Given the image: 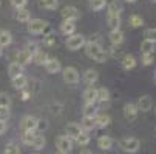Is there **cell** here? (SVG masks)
<instances>
[{"mask_svg":"<svg viewBox=\"0 0 156 154\" xmlns=\"http://www.w3.org/2000/svg\"><path fill=\"white\" fill-rule=\"evenodd\" d=\"M98 146H99L101 149L107 151V149H110L111 146H113V139L108 137V136H101V137L98 139Z\"/></svg>","mask_w":156,"mask_h":154,"instance_id":"cell-24","label":"cell"},{"mask_svg":"<svg viewBox=\"0 0 156 154\" xmlns=\"http://www.w3.org/2000/svg\"><path fill=\"white\" fill-rule=\"evenodd\" d=\"M56 154H63V152H60V151H57V152H56Z\"/></svg>","mask_w":156,"mask_h":154,"instance_id":"cell-52","label":"cell"},{"mask_svg":"<svg viewBox=\"0 0 156 154\" xmlns=\"http://www.w3.org/2000/svg\"><path fill=\"white\" fill-rule=\"evenodd\" d=\"M125 2H128V3H135L136 0H125Z\"/></svg>","mask_w":156,"mask_h":154,"instance_id":"cell-49","label":"cell"},{"mask_svg":"<svg viewBox=\"0 0 156 154\" xmlns=\"http://www.w3.org/2000/svg\"><path fill=\"white\" fill-rule=\"evenodd\" d=\"M30 97V93H22V100H28Z\"/></svg>","mask_w":156,"mask_h":154,"instance_id":"cell-47","label":"cell"},{"mask_svg":"<svg viewBox=\"0 0 156 154\" xmlns=\"http://www.w3.org/2000/svg\"><path fill=\"white\" fill-rule=\"evenodd\" d=\"M27 83H28V79L25 76H19V77L12 79V86L16 88V90H19V91L23 90V88L27 86Z\"/></svg>","mask_w":156,"mask_h":154,"instance_id":"cell-28","label":"cell"},{"mask_svg":"<svg viewBox=\"0 0 156 154\" xmlns=\"http://www.w3.org/2000/svg\"><path fill=\"white\" fill-rule=\"evenodd\" d=\"M82 133V128L77 123H68L66 125V136H68L71 140H76Z\"/></svg>","mask_w":156,"mask_h":154,"instance_id":"cell-15","label":"cell"},{"mask_svg":"<svg viewBox=\"0 0 156 154\" xmlns=\"http://www.w3.org/2000/svg\"><path fill=\"white\" fill-rule=\"evenodd\" d=\"M85 53H87L88 57L93 59L98 63H104L107 60V57H108L107 51L101 46V43L99 42H93V40L91 42H85Z\"/></svg>","mask_w":156,"mask_h":154,"instance_id":"cell-1","label":"cell"},{"mask_svg":"<svg viewBox=\"0 0 156 154\" xmlns=\"http://www.w3.org/2000/svg\"><path fill=\"white\" fill-rule=\"evenodd\" d=\"M82 46H85V37L82 34H73L66 39V48L71 51H77Z\"/></svg>","mask_w":156,"mask_h":154,"instance_id":"cell-3","label":"cell"},{"mask_svg":"<svg viewBox=\"0 0 156 154\" xmlns=\"http://www.w3.org/2000/svg\"><path fill=\"white\" fill-rule=\"evenodd\" d=\"M62 77L65 83H70V85H76L79 82V71L74 67H66L62 70Z\"/></svg>","mask_w":156,"mask_h":154,"instance_id":"cell-4","label":"cell"},{"mask_svg":"<svg viewBox=\"0 0 156 154\" xmlns=\"http://www.w3.org/2000/svg\"><path fill=\"white\" fill-rule=\"evenodd\" d=\"M110 100V91L107 90V88H99L98 90V102H108Z\"/></svg>","mask_w":156,"mask_h":154,"instance_id":"cell-32","label":"cell"},{"mask_svg":"<svg viewBox=\"0 0 156 154\" xmlns=\"http://www.w3.org/2000/svg\"><path fill=\"white\" fill-rule=\"evenodd\" d=\"M34 137H36L34 131H23V134H22V142H23L25 145H33Z\"/></svg>","mask_w":156,"mask_h":154,"instance_id":"cell-31","label":"cell"},{"mask_svg":"<svg viewBox=\"0 0 156 154\" xmlns=\"http://www.w3.org/2000/svg\"><path fill=\"white\" fill-rule=\"evenodd\" d=\"M34 154H37V152H34Z\"/></svg>","mask_w":156,"mask_h":154,"instance_id":"cell-55","label":"cell"},{"mask_svg":"<svg viewBox=\"0 0 156 154\" xmlns=\"http://www.w3.org/2000/svg\"><path fill=\"white\" fill-rule=\"evenodd\" d=\"M128 23H130V26H133V28H139V26L144 25V20H142V17L133 14V15H130V19H128Z\"/></svg>","mask_w":156,"mask_h":154,"instance_id":"cell-33","label":"cell"},{"mask_svg":"<svg viewBox=\"0 0 156 154\" xmlns=\"http://www.w3.org/2000/svg\"><path fill=\"white\" fill-rule=\"evenodd\" d=\"M47 128H48V123H47V120H39V123H37V129L43 131V129H47Z\"/></svg>","mask_w":156,"mask_h":154,"instance_id":"cell-45","label":"cell"},{"mask_svg":"<svg viewBox=\"0 0 156 154\" xmlns=\"http://www.w3.org/2000/svg\"><path fill=\"white\" fill-rule=\"evenodd\" d=\"M94 126H96V116H93V117H85V116H83V119H82V125H80L82 129L90 131V129H93Z\"/></svg>","mask_w":156,"mask_h":154,"instance_id":"cell-27","label":"cell"},{"mask_svg":"<svg viewBox=\"0 0 156 154\" xmlns=\"http://www.w3.org/2000/svg\"><path fill=\"white\" fill-rule=\"evenodd\" d=\"M110 122H111V119H110V116H108V114L96 116V126H99V128H105V126H108V125H110Z\"/></svg>","mask_w":156,"mask_h":154,"instance_id":"cell-29","label":"cell"},{"mask_svg":"<svg viewBox=\"0 0 156 154\" xmlns=\"http://www.w3.org/2000/svg\"><path fill=\"white\" fill-rule=\"evenodd\" d=\"M11 105V97L6 93H0V106H8Z\"/></svg>","mask_w":156,"mask_h":154,"instance_id":"cell-40","label":"cell"},{"mask_svg":"<svg viewBox=\"0 0 156 154\" xmlns=\"http://www.w3.org/2000/svg\"><path fill=\"white\" fill-rule=\"evenodd\" d=\"M83 100H85V103H91V105H94L98 102V90L94 86H88L83 91Z\"/></svg>","mask_w":156,"mask_h":154,"instance_id":"cell-10","label":"cell"},{"mask_svg":"<svg viewBox=\"0 0 156 154\" xmlns=\"http://www.w3.org/2000/svg\"><path fill=\"white\" fill-rule=\"evenodd\" d=\"M3 154H20V149L16 143H8L3 149Z\"/></svg>","mask_w":156,"mask_h":154,"instance_id":"cell-38","label":"cell"},{"mask_svg":"<svg viewBox=\"0 0 156 154\" xmlns=\"http://www.w3.org/2000/svg\"><path fill=\"white\" fill-rule=\"evenodd\" d=\"M43 43H45L47 46H53L54 43H56V37H54L53 34H48L45 39H43Z\"/></svg>","mask_w":156,"mask_h":154,"instance_id":"cell-44","label":"cell"},{"mask_svg":"<svg viewBox=\"0 0 156 154\" xmlns=\"http://www.w3.org/2000/svg\"><path fill=\"white\" fill-rule=\"evenodd\" d=\"M76 142H77L80 146H87L88 143H90V136H88V133L82 131V133H80V136L76 139Z\"/></svg>","mask_w":156,"mask_h":154,"instance_id":"cell-37","label":"cell"},{"mask_svg":"<svg viewBox=\"0 0 156 154\" xmlns=\"http://www.w3.org/2000/svg\"><path fill=\"white\" fill-rule=\"evenodd\" d=\"M0 57H2V48H0Z\"/></svg>","mask_w":156,"mask_h":154,"instance_id":"cell-51","label":"cell"},{"mask_svg":"<svg viewBox=\"0 0 156 154\" xmlns=\"http://www.w3.org/2000/svg\"><path fill=\"white\" fill-rule=\"evenodd\" d=\"M138 113H139V109L135 103H127L124 106V116L127 120H135L138 117Z\"/></svg>","mask_w":156,"mask_h":154,"instance_id":"cell-12","label":"cell"},{"mask_svg":"<svg viewBox=\"0 0 156 154\" xmlns=\"http://www.w3.org/2000/svg\"><path fill=\"white\" fill-rule=\"evenodd\" d=\"M83 116H85V117H93V116H96V106L91 105V103H85V106H83Z\"/></svg>","mask_w":156,"mask_h":154,"instance_id":"cell-36","label":"cell"},{"mask_svg":"<svg viewBox=\"0 0 156 154\" xmlns=\"http://www.w3.org/2000/svg\"><path fill=\"white\" fill-rule=\"evenodd\" d=\"M48 54L45 53V51H36L34 54H33V62L36 63V65H45L47 62H48Z\"/></svg>","mask_w":156,"mask_h":154,"instance_id":"cell-21","label":"cell"},{"mask_svg":"<svg viewBox=\"0 0 156 154\" xmlns=\"http://www.w3.org/2000/svg\"><path fill=\"white\" fill-rule=\"evenodd\" d=\"M135 67H136V59L133 56H130V54L124 56V59H122V68L128 71V70H133Z\"/></svg>","mask_w":156,"mask_h":154,"instance_id":"cell-26","label":"cell"},{"mask_svg":"<svg viewBox=\"0 0 156 154\" xmlns=\"http://www.w3.org/2000/svg\"><path fill=\"white\" fill-rule=\"evenodd\" d=\"M47 145V140H45V137L43 136H37L36 134V137H34V142H33V148L34 149H37V151H40V149H43V146Z\"/></svg>","mask_w":156,"mask_h":154,"instance_id":"cell-30","label":"cell"},{"mask_svg":"<svg viewBox=\"0 0 156 154\" xmlns=\"http://www.w3.org/2000/svg\"><path fill=\"white\" fill-rule=\"evenodd\" d=\"M154 45L156 43L148 40V39H144L142 43H141V53L142 54H153L154 53Z\"/></svg>","mask_w":156,"mask_h":154,"instance_id":"cell-23","label":"cell"},{"mask_svg":"<svg viewBox=\"0 0 156 154\" xmlns=\"http://www.w3.org/2000/svg\"><path fill=\"white\" fill-rule=\"evenodd\" d=\"M6 131V122L5 120H0V136Z\"/></svg>","mask_w":156,"mask_h":154,"instance_id":"cell-46","label":"cell"},{"mask_svg":"<svg viewBox=\"0 0 156 154\" xmlns=\"http://www.w3.org/2000/svg\"><path fill=\"white\" fill-rule=\"evenodd\" d=\"M110 42H111V45H115V46L121 45V43L124 42V33H122L121 29H118V31H110Z\"/></svg>","mask_w":156,"mask_h":154,"instance_id":"cell-20","label":"cell"},{"mask_svg":"<svg viewBox=\"0 0 156 154\" xmlns=\"http://www.w3.org/2000/svg\"><path fill=\"white\" fill-rule=\"evenodd\" d=\"M98 79H99V74H98L96 70H87V71L83 73V82H85L87 85H93V83H96Z\"/></svg>","mask_w":156,"mask_h":154,"instance_id":"cell-18","label":"cell"},{"mask_svg":"<svg viewBox=\"0 0 156 154\" xmlns=\"http://www.w3.org/2000/svg\"><path fill=\"white\" fill-rule=\"evenodd\" d=\"M56 146H57V151H60L63 154H68L73 149V140L68 136H59L56 139Z\"/></svg>","mask_w":156,"mask_h":154,"instance_id":"cell-6","label":"cell"},{"mask_svg":"<svg viewBox=\"0 0 156 154\" xmlns=\"http://www.w3.org/2000/svg\"><path fill=\"white\" fill-rule=\"evenodd\" d=\"M79 154H93V152H91L90 149H87V148H85V149H82V151H80Z\"/></svg>","mask_w":156,"mask_h":154,"instance_id":"cell-48","label":"cell"},{"mask_svg":"<svg viewBox=\"0 0 156 154\" xmlns=\"http://www.w3.org/2000/svg\"><path fill=\"white\" fill-rule=\"evenodd\" d=\"M107 9H108V12H107L108 15H121L124 11V6L119 0H111L107 6Z\"/></svg>","mask_w":156,"mask_h":154,"instance_id":"cell-13","label":"cell"},{"mask_svg":"<svg viewBox=\"0 0 156 154\" xmlns=\"http://www.w3.org/2000/svg\"><path fill=\"white\" fill-rule=\"evenodd\" d=\"M47 26H48V23L45 20H42V19H31L27 23V29L31 34H42L43 31L47 29Z\"/></svg>","mask_w":156,"mask_h":154,"instance_id":"cell-2","label":"cell"},{"mask_svg":"<svg viewBox=\"0 0 156 154\" xmlns=\"http://www.w3.org/2000/svg\"><path fill=\"white\" fill-rule=\"evenodd\" d=\"M136 106H138L139 111L147 113V111H150L151 106H153V100H151L150 96H141L139 100H138V105H136Z\"/></svg>","mask_w":156,"mask_h":154,"instance_id":"cell-11","label":"cell"},{"mask_svg":"<svg viewBox=\"0 0 156 154\" xmlns=\"http://www.w3.org/2000/svg\"><path fill=\"white\" fill-rule=\"evenodd\" d=\"M40 6L45 9H56L59 6V0H40Z\"/></svg>","mask_w":156,"mask_h":154,"instance_id":"cell-34","label":"cell"},{"mask_svg":"<svg viewBox=\"0 0 156 154\" xmlns=\"http://www.w3.org/2000/svg\"><path fill=\"white\" fill-rule=\"evenodd\" d=\"M145 39H148V40H151V42L156 43V28L147 29V31H145Z\"/></svg>","mask_w":156,"mask_h":154,"instance_id":"cell-42","label":"cell"},{"mask_svg":"<svg viewBox=\"0 0 156 154\" xmlns=\"http://www.w3.org/2000/svg\"><path fill=\"white\" fill-rule=\"evenodd\" d=\"M76 31V25H74V22L71 20H63L62 23H60V33L65 34V36H73Z\"/></svg>","mask_w":156,"mask_h":154,"instance_id":"cell-16","label":"cell"},{"mask_svg":"<svg viewBox=\"0 0 156 154\" xmlns=\"http://www.w3.org/2000/svg\"><path fill=\"white\" fill-rule=\"evenodd\" d=\"M154 82H156V76H154Z\"/></svg>","mask_w":156,"mask_h":154,"instance_id":"cell-54","label":"cell"},{"mask_svg":"<svg viewBox=\"0 0 156 154\" xmlns=\"http://www.w3.org/2000/svg\"><path fill=\"white\" fill-rule=\"evenodd\" d=\"M11 117V111L8 106H0V120H8Z\"/></svg>","mask_w":156,"mask_h":154,"instance_id":"cell-39","label":"cell"},{"mask_svg":"<svg viewBox=\"0 0 156 154\" xmlns=\"http://www.w3.org/2000/svg\"><path fill=\"white\" fill-rule=\"evenodd\" d=\"M8 76L11 77V80L19 77V76H23V67L19 65L17 62H11L9 67H8Z\"/></svg>","mask_w":156,"mask_h":154,"instance_id":"cell-14","label":"cell"},{"mask_svg":"<svg viewBox=\"0 0 156 154\" xmlns=\"http://www.w3.org/2000/svg\"><path fill=\"white\" fill-rule=\"evenodd\" d=\"M12 42V36L9 31L6 29H0V48H5V46H9Z\"/></svg>","mask_w":156,"mask_h":154,"instance_id":"cell-19","label":"cell"},{"mask_svg":"<svg viewBox=\"0 0 156 154\" xmlns=\"http://www.w3.org/2000/svg\"><path fill=\"white\" fill-rule=\"evenodd\" d=\"M0 6H2V0H0Z\"/></svg>","mask_w":156,"mask_h":154,"instance_id":"cell-53","label":"cell"},{"mask_svg":"<svg viewBox=\"0 0 156 154\" xmlns=\"http://www.w3.org/2000/svg\"><path fill=\"white\" fill-rule=\"evenodd\" d=\"M28 3V0H11V5L16 8V9H22V8H25Z\"/></svg>","mask_w":156,"mask_h":154,"instance_id":"cell-41","label":"cell"},{"mask_svg":"<svg viewBox=\"0 0 156 154\" xmlns=\"http://www.w3.org/2000/svg\"><path fill=\"white\" fill-rule=\"evenodd\" d=\"M119 146L125 151V152H136L141 146V142L135 137H127V139H122L119 142Z\"/></svg>","mask_w":156,"mask_h":154,"instance_id":"cell-5","label":"cell"},{"mask_svg":"<svg viewBox=\"0 0 156 154\" xmlns=\"http://www.w3.org/2000/svg\"><path fill=\"white\" fill-rule=\"evenodd\" d=\"M16 19L19 22H22V23H28V22L31 20V12L25 8H22V9H17V14H16Z\"/></svg>","mask_w":156,"mask_h":154,"instance_id":"cell-25","label":"cell"},{"mask_svg":"<svg viewBox=\"0 0 156 154\" xmlns=\"http://www.w3.org/2000/svg\"><path fill=\"white\" fill-rule=\"evenodd\" d=\"M45 70L50 74H56V73H59L62 70V65H60V62L57 59H48V62L45 63Z\"/></svg>","mask_w":156,"mask_h":154,"instance_id":"cell-17","label":"cell"},{"mask_svg":"<svg viewBox=\"0 0 156 154\" xmlns=\"http://www.w3.org/2000/svg\"><path fill=\"white\" fill-rule=\"evenodd\" d=\"M16 62L19 65H22V67H25V65L31 63L33 62V54L28 51V50H22L16 54Z\"/></svg>","mask_w":156,"mask_h":154,"instance_id":"cell-9","label":"cell"},{"mask_svg":"<svg viewBox=\"0 0 156 154\" xmlns=\"http://www.w3.org/2000/svg\"><path fill=\"white\" fill-rule=\"evenodd\" d=\"M153 59H154L153 54H142V63L145 65V67H148V65L153 63Z\"/></svg>","mask_w":156,"mask_h":154,"instance_id":"cell-43","label":"cell"},{"mask_svg":"<svg viewBox=\"0 0 156 154\" xmlns=\"http://www.w3.org/2000/svg\"><path fill=\"white\" fill-rule=\"evenodd\" d=\"M150 2H151V3H156V0H150Z\"/></svg>","mask_w":156,"mask_h":154,"instance_id":"cell-50","label":"cell"},{"mask_svg":"<svg viewBox=\"0 0 156 154\" xmlns=\"http://www.w3.org/2000/svg\"><path fill=\"white\" fill-rule=\"evenodd\" d=\"M107 22H108V28L111 31H118L121 26V15H108L107 14Z\"/></svg>","mask_w":156,"mask_h":154,"instance_id":"cell-22","label":"cell"},{"mask_svg":"<svg viewBox=\"0 0 156 154\" xmlns=\"http://www.w3.org/2000/svg\"><path fill=\"white\" fill-rule=\"evenodd\" d=\"M37 123H39V119L31 116V114H27L22 117L20 120V126L23 131H36L37 129Z\"/></svg>","mask_w":156,"mask_h":154,"instance_id":"cell-7","label":"cell"},{"mask_svg":"<svg viewBox=\"0 0 156 154\" xmlns=\"http://www.w3.org/2000/svg\"><path fill=\"white\" fill-rule=\"evenodd\" d=\"M62 17H63V20H71V22H76L79 17H80V12H79V9L76 8V6H73V5H68V6H65L63 9H62Z\"/></svg>","mask_w":156,"mask_h":154,"instance_id":"cell-8","label":"cell"},{"mask_svg":"<svg viewBox=\"0 0 156 154\" xmlns=\"http://www.w3.org/2000/svg\"><path fill=\"white\" fill-rule=\"evenodd\" d=\"M107 6V2L105 0H90V8L93 11H101Z\"/></svg>","mask_w":156,"mask_h":154,"instance_id":"cell-35","label":"cell"}]
</instances>
